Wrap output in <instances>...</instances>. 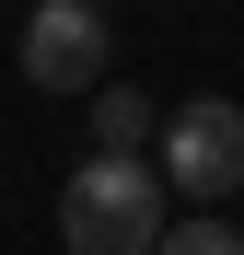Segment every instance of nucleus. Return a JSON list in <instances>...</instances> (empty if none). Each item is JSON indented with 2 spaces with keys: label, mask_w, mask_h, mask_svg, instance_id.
Returning <instances> with one entry per match:
<instances>
[{
  "label": "nucleus",
  "mask_w": 244,
  "mask_h": 255,
  "mask_svg": "<svg viewBox=\"0 0 244 255\" xmlns=\"http://www.w3.org/2000/svg\"><path fill=\"white\" fill-rule=\"evenodd\" d=\"M163 232H175V209H163V174L140 151H93L58 186V244L70 255H151Z\"/></svg>",
  "instance_id": "obj_1"
},
{
  "label": "nucleus",
  "mask_w": 244,
  "mask_h": 255,
  "mask_svg": "<svg viewBox=\"0 0 244 255\" xmlns=\"http://www.w3.org/2000/svg\"><path fill=\"white\" fill-rule=\"evenodd\" d=\"M151 174L186 186V197H233V186H244V105H221V93L175 105V116H163V162H151Z\"/></svg>",
  "instance_id": "obj_2"
},
{
  "label": "nucleus",
  "mask_w": 244,
  "mask_h": 255,
  "mask_svg": "<svg viewBox=\"0 0 244 255\" xmlns=\"http://www.w3.org/2000/svg\"><path fill=\"white\" fill-rule=\"evenodd\" d=\"M105 70V12L93 0H35L23 12V81L35 93H93Z\"/></svg>",
  "instance_id": "obj_3"
},
{
  "label": "nucleus",
  "mask_w": 244,
  "mask_h": 255,
  "mask_svg": "<svg viewBox=\"0 0 244 255\" xmlns=\"http://www.w3.org/2000/svg\"><path fill=\"white\" fill-rule=\"evenodd\" d=\"M93 128H105V151H140L151 139V105L128 93V81H105V93H93Z\"/></svg>",
  "instance_id": "obj_4"
},
{
  "label": "nucleus",
  "mask_w": 244,
  "mask_h": 255,
  "mask_svg": "<svg viewBox=\"0 0 244 255\" xmlns=\"http://www.w3.org/2000/svg\"><path fill=\"white\" fill-rule=\"evenodd\" d=\"M151 255H244V232L233 221H186V232H163Z\"/></svg>",
  "instance_id": "obj_5"
}]
</instances>
